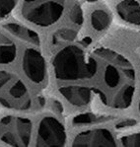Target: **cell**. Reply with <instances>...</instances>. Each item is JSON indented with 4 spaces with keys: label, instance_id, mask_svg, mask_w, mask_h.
Returning a JSON list of instances; mask_svg holds the SVG:
<instances>
[{
    "label": "cell",
    "instance_id": "7",
    "mask_svg": "<svg viewBox=\"0 0 140 147\" xmlns=\"http://www.w3.org/2000/svg\"><path fill=\"white\" fill-rule=\"evenodd\" d=\"M22 67L27 77L36 84L44 82L46 79V61L42 54L38 49H27L24 51Z\"/></svg>",
    "mask_w": 140,
    "mask_h": 147
},
{
    "label": "cell",
    "instance_id": "18",
    "mask_svg": "<svg viewBox=\"0 0 140 147\" xmlns=\"http://www.w3.org/2000/svg\"><path fill=\"white\" fill-rule=\"evenodd\" d=\"M69 18L74 24L76 25H82L83 23V11L78 4H75L71 8L69 13Z\"/></svg>",
    "mask_w": 140,
    "mask_h": 147
},
{
    "label": "cell",
    "instance_id": "22",
    "mask_svg": "<svg viewBox=\"0 0 140 147\" xmlns=\"http://www.w3.org/2000/svg\"><path fill=\"white\" fill-rule=\"evenodd\" d=\"M52 106H53V109L55 110V112L59 113V114H61V113L63 112V108H62L61 104H60L58 101H53Z\"/></svg>",
    "mask_w": 140,
    "mask_h": 147
},
{
    "label": "cell",
    "instance_id": "13",
    "mask_svg": "<svg viewBox=\"0 0 140 147\" xmlns=\"http://www.w3.org/2000/svg\"><path fill=\"white\" fill-rule=\"evenodd\" d=\"M17 54V47L10 38L0 33V64L13 62Z\"/></svg>",
    "mask_w": 140,
    "mask_h": 147
},
{
    "label": "cell",
    "instance_id": "8",
    "mask_svg": "<svg viewBox=\"0 0 140 147\" xmlns=\"http://www.w3.org/2000/svg\"><path fill=\"white\" fill-rule=\"evenodd\" d=\"M116 144L114 135L109 129L95 128L77 134L72 145L75 147H112Z\"/></svg>",
    "mask_w": 140,
    "mask_h": 147
},
{
    "label": "cell",
    "instance_id": "23",
    "mask_svg": "<svg viewBox=\"0 0 140 147\" xmlns=\"http://www.w3.org/2000/svg\"><path fill=\"white\" fill-rule=\"evenodd\" d=\"M86 1H90V2H93V1H96V0H86Z\"/></svg>",
    "mask_w": 140,
    "mask_h": 147
},
{
    "label": "cell",
    "instance_id": "24",
    "mask_svg": "<svg viewBox=\"0 0 140 147\" xmlns=\"http://www.w3.org/2000/svg\"><path fill=\"white\" fill-rule=\"evenodd\" d=\"M138 109H139V112H140V101H139V107H138Z\"/></svg>",
    "mask_w": 140,
    "mask_h": 147
},
{
    "label": "cell",
    "instance_id": "1",
    "mask_svg": "<svg viewBox=\"0 0 140 147\" xmlns=\"http://www.w3.org/2000/svg\"><path fill=\"white\" fill-rule=\"evenodd\" d=\"M55 77L60 80H81L95 76L98 63L78 46H67L53 58Z\"/></svg>",
    "mask_w": 140,
    "mask_h": 147
},
{
    "label": "cell",
    "instance_id": "15",
    "mask_svg": "<svg viewBox=\"0 0 140 147\" xmlns=\"http://www.w3.org/2000/svg\"><path fill=\"white\" fill-rule=\"evenodd\" d=\"M112 119L108 116H101V115L93 114V113H86V114H81L76 116L72 121V123L74 125H88V124L100 123L104 121H110Z\"/></svg>",
    "mask_w": 140,
    "mask_h": 147
},
{
    "label": "cell",
    "instance_id": "3",
    "mask_svg": "<svg viewBox=\"0 0 140 147\" xmlns=\"http://www.w3.org/2000/svg\"><path fill=\"white\" fill-rule=\"evenodd\" d=\"M64 3L65 0H24L22 13L31 23L47 27L60 19Z\"/></svg>",
    "mask_w": 140,
    "mask_h": 147
},
{
    "label": "cell",
    "instance_id": "11",
    "mask_svg": "<svg viewBox=\"0 0 140 147\" xmlns=\"http://www.w3.org/2000/svg\"><path fill=\"white\" fill-rule=\"evenodd\" d=\"M4 28L10 34H12L14 37L18 38V39L34 45V46H40V40L39 35L35 31L28 29L23 25L11 22V23H7L6 25H4Z\"/></svg>",
    "mask_w": 140,
    "mask_h": 147
},
{
    "label": "cell",
    "instance_id": "4",
    "mask_svg": "<svg viewBox=\"0 0 140 147\" xmlns=\"http://www.w3.org/2000/svg\"><path fill=\"white\" fill-rule=\"evenodd\" d=\"M32 123L22 117L7 116L0 119V140L10 146H28L31 142Z\"/></svg>",
    "mask_w": 140,
    "mask_h": 147
},
{
    "label": "cell",
    "instance_id": "6",
    "mask_svg": "<svg viewBox=\"0 0 140 147\" xmlns=\"http://www.w3.org/2000/svg\"><path fill=\"white\" fill-rule=\"evenodd\" d=\"M0 104L15 110H28L31 107V98L24 83L14 79L7 87V91L0 95Z\"/></svg>",
    "mask_w": 140,
    "mask_h": 147
},
{
    "label": "cell",
    "instance_id": "14",
    "mask_svg": "<svg viewBox=\"0 0 140 147\" xmlns=\"http://www.w3.org/2000/svg\"><path fill=\"white\" fill-rule=\"evenodd\" d=\"M112 23V16L106 10L97 9L91 15L92 27L97 31H104Z\"/></svg>",
    "mask_w": 140,
    "mask_h": 147
},
{
    "label": "cell",
    "instance_id": "17",
    "mask_svg": "<svg viewBox=\"0 0 140 147\" xmlns=\"http://www.w3.org/2000/svg\"><path fill=\"white\" fill-rule=\"evenodd\" d=\"M121 145L125 147H140V132L121 137Z\"/></svg>",
    "mask_w": 140,
    "mask_h": 147
},
{
    "label": "cell",
    "instance_id": "10",
    "mask_svg": "<svg viewBox=\"0 0 140 147\" xmlns=\"http://www.w3.org/2000/svg\"><path fill=\"white\" fill-rule=\"evenodd\" d=\"M116 11L123 21L140 25V4L136 0H122L116 6Z\"/></svg>",
    "mask_w": 140,
    "mask_h": 147
},
{
    "label": "cell",
    "instance_id": "16",
    "mask_svg": "<svg viewBox=\"0 0 140 147\" xmlns=\"http://www.w3.org/2000/svg\"><path fill=\"white\" fill-rule=\"evenodd\" d=\"M77 37V33L72 29L62 28L59 29L52 35L51 42L53 46H58V45L64 44V42H73Z\"/></svg>",
    "mask_w": 140,
    "mask_h": 147
},
{
    "label": "cell",
    "instance_id": "21",
    "mask_svg": "<svg viewBox=\"0 0 140 147\" xmlns=\"http://www.w3.org/2000/svg\"><path fill=\"white\" fill-rule=\"evenodd\" d=\"M136 125V121L131 119H123V121H118L116 124V127L118 129H123V128H128V127H132V126Z\"/></svg>",
    "mask_w": 140,
    "mask_h": 147
},
{
    "label": "cell",
    "instance_id": "12",
    "mask_svg": "<svg viewBox=\"0 0 140 147\" xmlns=\"http://www.w3.org/2000/svg\"><path fill=\"white\" fill-rule=\"evenodd\" d=\"M135 93V86L134 84L127 85L125 87L121 88L119 91H117L114 96L112 98V100L109 103V105L112 108L116 109H125L130 106Z\"/></svg>",
    "mask_w": 140,
    "mask_h": 147
},
{
    "label": "cell",
    "instance_id": "19",
    "mask_svg": "<svg viewBox=\"0 0 140 147\" xmlns=\"http://www.w3.org/2000/svg\"><path fill=\"white\" fill-rule=\"evenodd\" d=\"M16 1L17 0H0V19L6 17L13 10Z\"/></svg>",
    "mask_w": 140,
    "mask_h": 147
},
{
    "label": "cell",
    "instance_id": "5",
    "mask_svg": "<svg viewBox=\"0 0 140 147\" xmlns=\"http://www.w3.org/2000/svg\"><path fill=\"white\" fill-rule=\"evenodd\" d=\"M66 132L63 124L53 117L40 119L38 128L37 146H64Z\"/></svg>",
    "mask_w": 140,
    "mask_h": 147
},
{
    "label": "cell",
    "instance_id": "2",
    "mask_svg": "<svg viewBox=\"0 0 140 147\" xmlns=\"http://www.w3.org/2000/svg\"><path fill=\"white\" fill-rule=\"evenodd\" d=\"M97 54L105 59L104 81L107 87L114 89L122 83L134 84L135 72L129 61L108 49H99Z\"/></svg>",
    "mask_w": 140,
    "mask_h": 147
},
{
    "label": "cell",
    "instance_id": "20",
    "mask_svg": "<svg viewBox=\"0 0 140 147\" xmlns=\"http://www.w3.org/2000/svg\"><path fill=\"white\" fill-rule=\"evenodd\" d=\"M14 79V75L12 73L5 70H0V92L3 91L4 88L7 87Z\"/></svg>",
    "mask_w": 140,
    "mask_h": 147
},
{
    "label": "cell",
    "instance_id": "9",
    "mask_svg": "<svg viewBox=\"0 0 140 147\" xmlns=\"http://www.w3.org/2000/svg\"><path fill=\"white\" fill-rule=\"evenodd\" d=\"M59 92L70 104L77 107L88 105L92 100V89L85 86H63Z\"/></svg>",
    "mask_w": 140,
    "mask_h": 147
}]
</instances>
